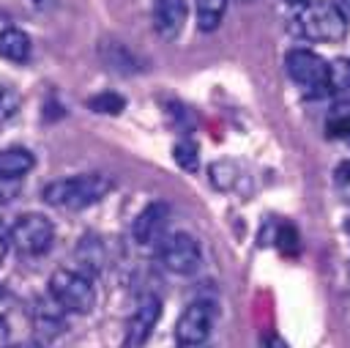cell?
Wrapping results in <instances>:
<instances>
[{"label": "cell", "instance_id": "cell-21", "mask_svg": "<svg viewBox=\"0 0 350 348\" xmlns=\"http://www.w3.org/2000/svg\"><path fill=\"white\" fill-rule=\"evenodd\" d=\"M8 312H11V296L0 288V329H3V323H5V318H8Z\"/></svg>", "mask_w": 350, "mask_h": 348}, {"label": "cell", "instance_id": "cell-12", "mask_svg": "<svg viewBox=\"0 0 350 348\" xmlns=\"http://www.w3.org/2000/svg\"><path fill=\"white\" fill-rule=\"evenodd\" d=\"M33 52L30 36L22 27H5L0 30V58L11 60V63H27Z\"/></svg>", "mask_w": 350, "mask_h": 348}, {"label": "cell", "instance_id": "cell-10", "mask_svg": "<svg viewBox=\"0 0 350 348\" xmlns=\"http://www.w3.org/2000/svg\"><path fill=\"white\" fill-rule=\"evenodd\" d=\"M186 0H153V27L164 38H175L186 25Z\"/></svg>", "mask_w": 350, "mask_h": 348}, {"label": "cell", "instance_id": "cell-23", "mask_svg": "<svg viewBox=\"0 0 350 348\" xmlns=\"http://www.w3.org/2000/svg\"><path fill=\"white\" fill-rule=\"evenodd\" d=\"M8 247H11V238H8L5 233H0V260L5 258V252H8Z\"/></svg>", "mask_w": 350, "mask_h": 348}, {"label": "cell", "instance_id": "cell-3", "mask_svg": "<svg viewBox=\"0 0 350 348\" xmlns=\"http://www.w3.org/2000/svg\"><path fill=\"white\" fill-rule=\"evenodd\" d=\"M49 296L66 312H90L96 304V290L88 271L79 269H57L49 277Z\"/></svg>", "mask_w": 350, "mask_h": 348}, {"label": "cell", "instance_id": "cell-27", "mask_svg": "<svg viewBox=\"0 0 350 348\" xmlns=\"http://www.w3.org/2000/svg\"><path fill=\"white\" fill-rule=\"evenodd\" d=\"M0 99H3V88H0Z\"/></svg>", "mask_w": 350, "mask_h": 348}, {"label": "cell", "instance_id": "cell-9", "mask_svg": "<svg viewBox=\"0 0 350 348\" xmlns=\"http://www.w3.org/2000/svg\"><path fill=\"white\" fill-rule=\"evenodd\" d=\"M170 222V206L164 200H153L148 203L137 216H134V225H131V236L137 244H159L164 238V227Z\"/></svg>", "mask_w": 350, "mask_h": 348}, {"label": "cell", "instance_id": "cell-25", "mask_svg": "<svg viewBox=\"0 0 350 348\" xmlns=\"http://www.w3.org/2000/svg\"><path fill=\"white\" fill-rule=\"evenodd\" d=\"M287 5H304V3H309V0H284Z\"/></svg>", "mask_w": 350, "mask_h": 348}, {"label": "cell", "instance_id": "cell-11", "mask_svg": "<svg viewBox=\"0 0 350 348\" xmlns=\"http://www.w3.org/2000/svg\"><path fill=\"white\" fill-rule=\"evenodd\" d=\"M36 167V156L27 148H0V181H14L25 178Z\"/></svg>", "mask_w": 350, "mask_h": 348}, {"label": "cell", "instance_id": "cell-4", "mask_svg": "<svg viewBox=\"0 0 350 348\" xmlns=\"http://www.w3.org/2000/svg\"><path fill=\"white\" fill-rule=\"evenodd\" d=\"M328 60L320 58L317 52L312 49H290L287 58H284V69L290 74V79L304 90V96L309 99H317V96H325L328 93Z\"/></svg>", "mask_w": 350, "mask_h": 348}, {"label": "cell", "instance_id": "cell-13", "mask_svg": "<svg viewBox=\"0 0 350 348\" xmlns=\"http://www.w3.org/2000/svg\"><path fill=\"white\" fill-rule=\"evenodd\" d=\"M194 11H197V27L202 33H213L224 19L227 0H197Z\"/></svg>", "mask_w": 350, "mask_h": 348}, {"label": "cell", "instance_id": "cell-22", "mask_svg": "<svg viewBox=\"0 0 350 348\" xmlns=\"http://www.w3.org/2000/svg\"><path fill=\"white\" fill-rule=\"evenodd\" d=\"M334 5H336V11L345 16V22L350 25V0H331Z\"/></svg>", "mask_w": 350, "mask_h": 348}, {"label": "cell", "instance_id": "cell-15", "mask_svg": "<svg viewBox=\"0 0 350 348\" xmlns=\"http://www.w3.org/2000/svg\"><path fill=\"white\" fill-rule=\"evenodd\" d=\"M172 159H175V164H178V167H183V170L194 173V170L200 167V151H197V142H194V140H189V137L178 140V142L172 145Z\"/></svg>", "mask_w": 350, "mask_h": 348}, {"label": "cell", "instance_id": "cell-24", "mask_svg": "<svg viewBox=\"0 0 350 348\" xmlns=\"http://www.w3.org/2000/svg\"><path fill=\"white\" fill-rule=\"evenodd\" d=\"M8 348H41L38 343H19V345H8Z\"/></svg>", "mask_w": 350, "mask_h": 348}, {"label": "cell", "instance_id": "cell-20", "mask_svg": "<svg viewBox=\"0 0 350 348\" xmlns=\"http://www.w3.org/2000/svg\"><path fill=\"white\" fill-rule=\"evenodd\" d=\"M276 244H279L282 252L293 255L298 249V233H295V227L293 225H282L279 227V236H276Z\"/></svg>", "mask_w": 350, "mask_h": 348}, {"label": "cell", "instance_id": "cell-16", "mask_svg": "<svg viewBox=\"0 0 350 348\" xmlns=\"http://www.w3.org/2000/svg\"><path fill=\"white\" fill-rule=\"evenodd\" d=\"M350 90V60H334L328 66V93H347Z\"/></svg>", "mask_w": 350, "mask_h": 348}, {"label": "cell", "instance_id": "cell-5", "mask_svg": "<svg viewBox=\"0 0 350 348\" xmlns=\"http://www.w3.org/2000/svg\"><path fill=\"white\" fill-rule=\"evenodd\" d=\"M8 238H11V247L19 255L38 258V255L49 252V247L55 241V225L44 214H25L14 222Z\"/></svg>", "mask_w": 350, "mask_h": 348}, {"label": "cell", "instance_id": "cell-1", "mask_svg": "<svg viewBox=\"0 0 350 348\" xmlns=\"http://www.w3.org/2000/svg\"><path fill=\"white\" fill-rule=\"evenodd\" d=\"M115 181L107 173H79L71 178H57L49 181L41 189L44 203L55 206V208H68V211H79L88 208L98 200H104L112 192Z\"/></svg>", "mask_w": 350, "mask_h": 348}, {"label": "cell", "instance_id": "cell-7", "mask_svg": "<svg viewBox=\"0 0 350 348\" xmlns=\"http://www.w3.org/2000/svg\"><path fill=\"white\" fill-rule=\"evenodd\" d=\"M213 321H216V310L211 301L200 299V301H191L178 323H175V343L183 345V348H200L205 345V340L211 337V329H213Z\"/></svg>", "mask_w": 350, "mask_h": 348}, {"label": "cell", "instance_id": "cell-19", "mask_svg": "<svg viewBox=\"0 0 350 348\" xmlns=\"http://www.w3.org/2000/svg\"><path fill=\"white\" fill-rule=\"evenodd\" d=\"M77 258L85 260V266H90V271H96V269L101 266V260H104L98 238H96V236H85V238L79 241V247H77Z\"/></svg>", "mask_w": 350, "mask_h": 348}, {"label": "cell", "instance_id": "cell-14", "mask_svg": "<svg viewBox=\"0 0 350 348\" xmlns=\"http://www.w3.org/2000/svg\"><path fill=\"white\" fill-rule=\"evenodd\" d=\"M88 107L93 112H98V115H120L126 110V99L120 93H115V90H101V93L88 99Z\"/></svg>", "mask_w": 350, "mask_h": 348}, {"label": "cell", "instance_id": "cell-2", "mask_svg": "<svg viewBox=\"0 0 350 348\" xmlns=\"http://www.w3.org/2000/svg\"><path fill=\"white\" fill-rule=\"evenodd\" d=\"M295 27L304 38L309 41H342L347 22L345 16L336 11V5L331 0H309L304 3V8L295 16Z\"/></svg>", "mask_w": 350, "mask_h": 348}, {"label": "cell", "instance_id": "cell-8", "mask_svg": "<svg viewBox=\"0 0 350 348\" xmlns=\"http://www.w3.org/2000/svg\"><path fill=\"white\" fill-rule=\"evenodd\" d=\"M161 318V299L148 293L137 301L129 323H126V337H123V348H142L148 343V337L153 334L156 323Z\"/></svg>", "mask_w": 350, "mask_h": 348}, {"label": "cell", "instance_id": "cell-17", "mask_svg": "<svg viewBox=\"0 0 350 348\" xmlns=\"http://www.w3.org/2000/svg\"><path fill=\"white\" fill-rule=\"evenodd\" d=\"M331 137H350V101H339L325 123Z\"/></svg>", "mask_w": 350, "mask_h": 348}, {"label": "cell", "instance_id": "cell-26", "mask_svg": "<svg viewBox=\"0 0 350 348\" xmlns=\"http://www.w3.org/2000/svg\"><path fill=\"white\" fill-rule=\"evenodd\" d=\"M33 3H38V5H44V3H52V0H33Z\"/></svg>", "mask_w": 350, "mask_h": 348}, {"label": "cell", "instance_id": "cell-6", "mask_svg": "<svg viewBox=\"0 0 350 348\" xmlns=\"http://www.w3.org/2000/svg\"><path fill=\"white\" fill-rule=\"evenodd\" d=\"M159 260L172 274H194L202 263L200 241L189 233H170L159 241Z\"/></svg>", "mask_w": 350, "mask_h": 348}, {"label": "cell", "instance_id": "cell-28", "mask_svg": "<svg viewBox=\"0 0 350 348\" xmlns=\"http://www.w3.org/2000/svg\"><path fill=\"white\" fill-rule=\"evenodd\" d=\"M0 200H3V195H0Z\"/></svg>", "mask_w": 350, "mask_h": 348}, {"label": "cell", "instance_id": "cell-18", "mask_svg": "<svg viewBox=\"0 0 350 348\" xmlns=\"http://www.w3.org/2000/svg\"><path fill=\"white\" fill-rule=\"evenodd\" d=\"M104 60H107V66H112V69H118V71H126V74L137 69L134 55H129L120 44H109V47H104Z\"/></svg>", "mask_w": 350, "mask_h": 348}, {"label": "cell", "instance_id": "cell-29", "mask_svg": "<svg viewBox=\"0 0 350 348\" xmlns=\"http://www.w3.org/2000/svg\"><path fill=\"white\" fill-rule=\"evenodd\" d=\"M180 348H183V345H180ZM200 348H202V345H200Z\"/></svg>", "mask_w": 350, "mask_h": 348}]
</instances>
